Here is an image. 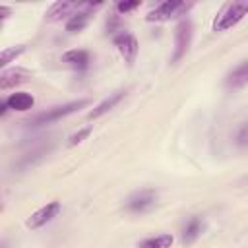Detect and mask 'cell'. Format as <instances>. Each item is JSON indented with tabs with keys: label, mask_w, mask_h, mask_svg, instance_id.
<instances>
[{
	"label": "cell",
	"mask_w": 248,
	"mask_h": 248,
	"mask_svg": "<svg viewBox=\"0 0 248 248\" xmlns=\"http://www.w3.org/2000/svg\"><path fill=\"white\" fill-rule=\"evenodd\" d=\"M190 8H192V4H184L178 0H167V2L159 4L157 8H153L145 17H147V21H167V19L178 16L180 12H188Z\"/></svg>",
	"instance_id": "5b68a950"
},
{
	"label": "cell",
	"mask_w": 248,
	"mask_h": 248,
	"mask_svg": "<svg viewBox=\"0 0 248 248\" xmlns=\"http://www.w3.org/2000/svg\"><path fill=\"white\" fill-rule=\"evenodd\" d=\"M58 213H60V202H56V200H54V202H48L46 205H43L41 209H37V211L27 219L25 227L31 229V231H37V229L45 227L46 223H50Z\"/></svg>",
	"instance_id": "52a82bcc"
},
{
	"label": "cell",
	"mask_w": 248,
	"mask_h": 248,
	"mask_svg": "<svg viewBox=\"0 0 248 248\" xmlns=\"http://www.w3.org/2000/svg\"><path fill=\"white\" fill-rule=\"evenodd\" d=\"M112 41H114L118 52L122 54V58L128 64H132L136 60V56H138V41H136V37L132 33H128V31H120V33L112 35Z\"/></svg>",
	"instance_id": "ba28073f"
},
{
	"label": "cell",
	"mask_w": 248,
	"mask_h": 248,
	"mask_svg": "<svg viewBox=\"0 0 248 248\" xmlns=\"http://www.w3.org/2000/svg\"><path fill=\"white\" fill-rule=\"evenodd\" d=\"M157 203V192L155 190H140L136 194H132L128 200H126V209L130 213H145L149 211L153 205Z\"/></svg>",
	"instance_id": "8992f818"
},
{
	"label": "cell",
	"mask_w": 248,
	"mask_h": 248,
	"mask_svg": "<svg viewBox=\"0 0 248 248\" xmlns=\"http://www.w3.org/2000/svg\"><path fill=\"white\" fill-rule=\"evenodd\" d=\"M31 78V74L23 68H10L6 72L0 74V89H12L23 81H27Z\"/></svg>",
	"instance_id": "30bf717a"
},
{
	"label": "cell",
	"mask_w": 248,
	"mask_h": 248,
	"mask_svg": "<svg viewBox=\"0 0 248 248\" xmlns=\"http://www.w3.org/2000/svg\"><path fill=\"white\" fill-rule=\"evenodd\" d=\"M246 138H248V130H246V124H242L240 130H238V134H236V143L240 147H246Z\"/></svg>",
	"instance_id": "44dd1931"
},
{
	"label": "cell",
	"mask_w": 248,
	"mask_h": 248,
	"mask_svg": "<svg viewBox=\"0 0 248 248\" xmlns=\"http://www.w3.org/2000/svg\"><path fill=\"white\" fill-rule=\"evenodd\" d=\"M174 242L172 234H157L138 242V248H170Z\"/></svg>",
	"instance_id": "e0dca14e"
},
{
	"label": "cell",
	"mask_w": 248,
	"mask_h": 248,
	"mask_svg": "<svg viewBox=\"0 0 248 248\" xmlns=\"http://www.w3.org/2000/svg\"><path fill=\"white\" fill-rule=\"evenodd\" d=\"M192 31H194V27H192L190 19H182L178 23L176 33H174V52H172V58H170L172 64L180 62L186 56V52L190 48V43H192Z\"/></svg>",
	"instance_id": "277c9868"
},
{
	"label": "cell",
	"mask_w": 248,
	"mask_h": 248,
	"mask_svg": "<svg viewBox=\"0 0 248 248\" xmlns=\"http://www.w3.org/2000/svg\"><path fill=\"white\" fill-rule=\"evenodd\" d=\"M91 134V128H81V130H78L76 134H72L70 136V140H68V145L72 147V145H78V143H81L87 136Z\"/></svg>",
	"instance_id": "d6986e66"
},
{
	"label": "cell",
	"mask_w": 248,
	"mask_h": 248,
	"mask_svg": "<svg viewBox=\"0 0 248 248\" xmlns=\"http://www.w3.org/2000/svg\"><path fill=\"white\" fill-rule=\"evenodd\" d=\"M6 110H8V105H6V101H0V116H2Z\"/></svg>",
	"instance_id": "603a6c76"
},
{
	"label": "cell",
	"mask_w": 248,
	"mask_h": 248,
	"mask_svg": "<svg viewBox=\"0 0 248 248\" xmlns=\"http://www.w3.org/2000/svg\"><path fill=\"white\" fill-rule=\"evenodd\" d=\"M101 8V2H78V8L76 12L68 17L66 21V31L68 33H79L87 27L89 19L93 17L95 10Z\"/></svg>",
	"instance_id": "3957f363"
},
{
	"label": "cell",
	"mask_w": 248,
	"mask_h": 248,
	"mask_svg": "<svg viewBox=\"0 0 248 248\" xmlns=\"http://www.w3.org/2000/svg\"><path fill=\"white\" fill-rule=\"evenodd\" d=\"M6 105H8V108H12V110L25 112V110H31V108H33L35 99H33V95H29V93H25V91H16V93H12V95L6 99Z\"/></svg>",
	"instance_id": "7c38bea8"
},
{
	"label": "cell",
	"mask_w": 248,
	"mask_h": 248,
	"mask_svg": "<svg viewBox=\"0 0 248 248\" xmlns=\"http://www.w3.org/2000/svg\"><path fill=\"white\" fill-rule=\"evenodd\" d=\"M246 12H248L246 2H232V4L225 6L223 12L213 21V31H227V29L234 27L236 23H240L244 19Z\"/></svg>",
	"instance_id": "7a4b0ae2"
},
{
	"label": "cell",
	"mask_w": 248,
	"mask_h": 248,
	"mask_svg": "<svg viewBox=\"0 0 248 248\" xmlns=\"http://www.w3.org/2000/svg\"><path fill=\"white\" fill-rule=\"evenodd\" d=\"M10 14H12V8H10V6H0V21L6 19Z\"/></svg>",
	"instance_id": "7402d4cb"
},
{
	"label": "cell",
	"mask_w": 248,
	"mask_h": 248,
	"mask_svg": "<svg viewBox=\"0 0 248 248\" xmlns=\"http://www.w3.org/2000/svg\"><path fill=\"white\" fill-rule=\"evenodd\" d=\"M50 149H52V145L48 143V145H41V147H37V149L29 151V153H25V155L19 159L17 169H29V167H33L37 161L45 159V155H48V153H50Z\"/></svg>",
	"instance_id": "2e32d148"
},
{
	"label": "cell",
	"mask_w": 248,
	"mask_h": 248,
	"mask_svg": "<svg viewBox=\"0 0 248 248\" xmlns=\"http://www.w3.org/2000/svg\"><path fill=\"white\" fill-rule=\"evenodd\" d=\"M23 50H25V46H23V45H17V46H10V48H4V50L0 52V70H2L6 64L14 62L17 56H21V54H23Z\"/></svg>",
	"instance_id": "ac0fdd59"
},
{
	"label": "cell",
	"mask_w": 248,
	"mask_h": 248,
	"mask_svg": "<svg viewBox=\"0 0 248 248\" xmlns=\"http://www.w3.org/2000/svg\"><path fill=\"white\" fill-rule=\"evenodd\" d=\"M62 62L66 66L74 68V70H85L89 66V62H91V56L83 48H72V50L62 54Z\"/></svg>",
	"instance_id": "8fae6325"
},
{
	"label": "cell",
	"mask_w": 248,
	"mask_h": 248,
	"mask_svg": "<svg viewBox=\"0 0 248 248\" xmlns=\"http://www.w3.org/2000/svg\"><path fill=\"white\" fill-rule=\"evenodd\" d=\"M136 8H140V2H138V0H136V2H118V4H116V12H118V14H124V16L130 14V12L136 10Z\"/></svg>",
	"instance_id": "ffe728a7"
},
{
	"label": "cell",
	"mask_w": 248,
	"mask_h": 248,
	"mask_svg": "<svg viewBox=\"0 0 248 248\" xmlns=\"http://www.w3.org/2000/svg\"><path fill=\"white\" fill-rule=\"evenodd\" d=\"M76 8H78V2H54L48 10H46V19L48 21H60L62 17H70L74 12H76Z\"/></svg>",
	"instance_id": "4fadbf2b"
},
{
	"label": "cell",
	"mask_w": 248,
	"mask_h": 248,
	"mask_svg": "<svg viewBox=\"0 0 248 248\" xmlns=\"http://www.w3.org/2000/svg\"><path fill=\"white\" fill-rule=\"evenodd\" d=\"M87 103H89L87 99H78V101H70V103H64V105H56V107H52V108H46L45 112L35 114L27 124H29L31 128H39V126H45V124H52V122H56V120H60V118H64V116H68V114H74L76 110L83 108Z\"/></svg>",
	"instance_id": "6da1fadb"
},
{
	"label": "cell",
	"mask_w": 248,
	"mask_h": 248,
	"mask_svg": "<svg viewBox=\"0 0 248 248\" xmlns=\"http://www.w3.org/2000/svg\"><path fill=\"white\" fill-rule=\"evenodd\" d=\"M0 248H8V240H0Z\"/></svg>",
	"instance_id": "cb8c5ba5"
},
{
	"label": "cell",
	"mask_w": 248,
	"mask_h": 248,
	"mask_svg": "<svg viewBox=\"0 0 248 248\" xmlns=\"http://www.w3.org/2000/svg\"><path fill=\"white\" fill-rule=\"evenodd\" d=\"M126 97V89H118V91H114V93H108V97H105L93 110H89V114H87V118L89 120H95V118H101L103 114H107L108 110H112L122 99Z\"/></svg>",
	"instance_id": "9c48e42d"
},
{
	"label": "cell",
	"mask_w": 248,
	"mask_h": 248,
	"mask_svg": "<svg viewBox=\"0 0 248 248\" xmlns=\"http://www.w3.org/2000/svg\"><path fill=\"white\" fill-rule=\"evenodd\" d=\"M246 81H248V62H240L236 68H232L229 72V76L225 79L227 87H231V89H240L246 85Z\"/></svg>",
	"instance_id": "9a60e30c"
},
{
	"label": "cell",
	"mask_w": 248,
	"mask_h": 248,
	"mask_svg": "<svg viewBox=\"0 0 248 248\" xmlns=\"http://www.w3.org/2000/svg\"><path fill=\"white\" fill-rule=\"evenodd\" d=\"M202 232H203V219L198 217V215H196V217H190L188 223H186L184 229H182L180 240H182V244H192Z\"/></svg>",
	"instance_id": "5bb4252c"
}]
</instances>
